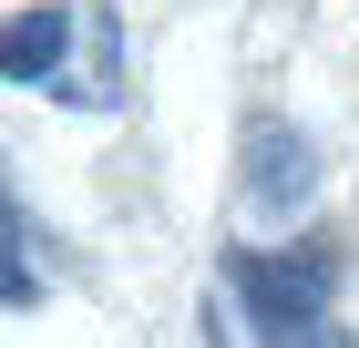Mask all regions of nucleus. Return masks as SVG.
I'll return each instance as SVG.
<instances>
[{
  "mask_svg": "<svg viewBox=\"0 0 359 348\" xmlns=\"http://www.w3.org/2000/svg\"><path fill=\"white\" fill-rule=\"evenodd\" d=\"M72 31H83V11H72V0H31V11H11L0 72L21 82V92H62V72H72Z\"/></svg>",
  "mask_w": 359,
  "mask_h": 348,
  "instance_id": "3",
  "label": "nucleus"
},
{
  "mask_svg": "<svg viewBox=\"0 0 359 348\" xmlns=\"http://www.w3.org/2000/svg\"><path fill=\"white\" fill-rule=\"evenodd\" d=\"M0 236H11V277H0V297H11V318H31V307H41V267H31V236H41V225H31V205H21V195L0 205Z\"/></svg>",
  "mask_w": 359,
  "mask_h": 348,
  "instance_id": "4",
  "label": "nucleus"
},
{
  "mask_svg": "<svg viewBox=\"0 0 359 348\" xmlns=\"http://www.w3.org/2000/svg\"><path fill=\"white\" fill-rule=\"evenodd\" d=\"M236 195H247V215H267V225H287V215H308V205H318V154H308V134H298V123H277V113H257V123H247Z\"/></svg>",
  "mask_w": 359,
  "mask_h": 348,
  "instance_id": "2",
  "label": "nucleus"
},
{
  "mask_svg": "<svg viewBox=\"0 0 359 348\" xmlns=\"http://www.w3.org/2000/svg\"><path fill=\"white\" fill-rule=\"evenodd\" d=\"M339 267L349 246H226V307L247 318V348H359L339 318Z\"/></svg>",
  "mask_w": 359,
  "mask_h": 348,
  "instance_id": "1",
  "label": "nucleus"
}]
</instances>
